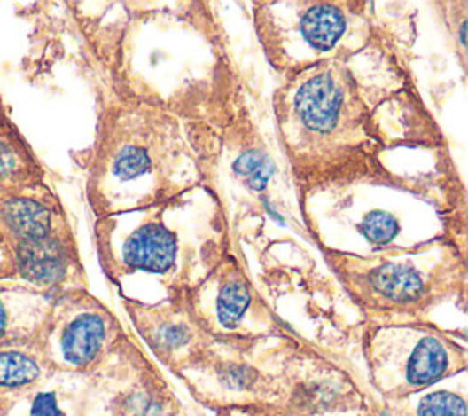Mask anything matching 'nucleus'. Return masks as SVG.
Returning <instances> with one entry per match:
<instances>
[{"mask_svg":"<svg viewBox=\"0 0 468 416\" xmlns=\"http://www.w3.org/2000/svg\"><path fill=\"white\" fill-rule=\"evenodd\" d=\"M363 51L285 77L273 94L277 137L300 200L366 182L416 191L383 160L390 149L423 147L395 134V118L428 114L426 106L394 53L378 44L366 72Z\"/></svg>","mask_w":468,"mask_h":416,"instance_id":"obj_1","label":"nucleus"},{"mask_svg":"<svg viewBox=\"0 0 468 416\" xmlns=\"http://www.w3.org/2000/svg\"><path fill=\"white\" fill-rule=\"evenodd\" d=\"M203 129L139 98L105 110L86 168V197L98 218L137 211L209 187L213 147Z\"/></svg>","mask_w":468,"mask_h":416,"instance_id":"obj_2","label":"nucleus"},{"mask_svg":"<svg viewBox=\"0 0 468 416\" xmlns=\"http://www.w3.org/2000/svg\"><path fill=\"white\" fill-rule=\"evenodd\" d=\"M205 189V187H203ZM137 211L98 218L99 263L112 281L134 273L176 279V292L196 285L230 249L220 199L207 187Z\"/></svg>","mask_w":468,"mask_h":416,"instance_id":"obj_3","label":"nucleus"},{"mask_svg":"<svg viewBox=\"0 0 468 416\" xmlns=\"http://www.w3.org/2000/svg\"><path fill=\"white\" fill-rule=\"evenodd\" d=\"M320 252L349 295L373 312H414L464 286V244L445 237L368 257L324 244Z\"/></svg>","mask_w":468,"mask_h":416,"instance_id":"obj_4","label":"nucleus"},{"mask_svg":"<svg viewBox=\"0 0 468 416\" xmlns=\"http://www.w3.org/2000/svg\"><path fill=\"white\" fill-rule=\"evenodd\" d=\"M366 3H256L254 32L268 63L284 79L318 63L346 59L380 34Z\"/></svg>","mask_w":468,"mask_h":416,"instance_id":"obj_5","label":"nucleus"},{"mask_svg":"<svg viewBox=\"0 0 468 416\" xmlns=\"http://www.w3.org/2000/svg\"><path fill=\"white\" fill-rule=\"evenodd\" d=\"M0 220L22 281L46 294L84 290V268L72 222L48 184L0 197Z\"/></svg>","mask_w":468,"mask_h":416,"instance_id":"obj_6","label":"nucleus"},{"mask_svg":"<svg viewBox=\"0 0 468 416\" xmlns=\"http://www.w3.org/2000/svg\"><path fill=\"white\" fill-rule=\"evenodd\" d=\"M370 380L388 402L421 393L466 371V349L426 323L375 325L364 340Z\"/></svg>","mask_w":468,"mask_h":416,"instance_id":"obj_7","label":"nucleus"},{"mask_svg":"<svg viewBox=\"0 0 468 416\" xmlns=\"http://www.w3.org/2000/svg\"><path fill=\"white\" fill-rule=\"evenodd\" d=\"M187 307L207 336H238L249 316L261 307L249 275L232 249L191 288L183 290Z\"/></svg>","mask_w":468,"mask_h":416,"instance_id":"obj_8","label":"nucleus"},{"mask_svg":"<svg viewBox=\"0 0 468 416\" xmlns=\"http://www.w3.org/2000/svg\"><path fill=\"white\" fill-rule=\"evenodd\" d=\"M55 312L57 316L50 318L43 352L63 369H90L110 343L113 318L84 290H74L57 301Z\"/></svg>","mask_w":468,"mask_h":416,"instance_id":"obj_9","label":"nucleus"},{"mask_svg":"<svg viewBox=\"0 0 468 416\" xmlns=\"http://www.w3.org/2000/svg\"><path fill=\"white\" fill-rule=\"evenodd\" d=\"M127 307L143 338L167 364L180 362V356L191 352L198 336L205 334L194 321L183 292H176L167 307H141L136 301H127Z\"/></svg>","mask_w":468,"mask_h":416,"instance_id":"obj_10","label":"nucleus"},{"mask_svg":"<svg viewBox=\"0 0 468 416\" xmlns=\"http://www.w3.org/2000/svg\"><path fill=\"white\" fill-rule=\"evenodd\" d=\"M46 184V171L10 114L0 118V197Z\"/></svg>","mask_w":468,"mask_h":416,"instance_id":"obj_11","label":"nucleus"},{"mask_svg":"<svg viewBox=\"0 0 468 416\" xmlns=\"http://www.w3.org/2000/svg\"><path fill=\"white\" fill-rule=\"evenodd\" d=\"M397 402L410 407V416H466L464 391L435 389V385Z\"/></svg>","mask_w":468,"mask_h":416,"instance_id":"obj_12","label":"nucleus"},{"mask_svg":"<svg viewBox=\"0 0 468 416\" xmlns=\"http://www.w3.org/2000/svg\"><path fill=\"white\" fill-rule=\"evenodd\" d=\"M43 365L39 357L22 349H0V389L19 391L39 381Z\"/></svg>","mask_w":468,"mask_h":416,"instance_id":"obj_13","label":"nucleus"},{"mask_svg":"<svg viewBox=\"0 0 468 416\" xmlns=\"http://www.w3.org/2000/svg\"><path fill=\"white\" fill-rule=\"evenodd\" d=\"M27 292V288L10 286L0 288V341L13 336V309L15 302Z\"/></svg>","mask_w":468,"mask_h":416,"instance_id":"obj_14","label":"nucleus"},{"mask_svg":"<svg viewBox=\"0 0 468 416\" xmlns=\"http://www.w3.org/2000/svg\"><path fill=\"white\" fill-rule=\"evenodd\" d=\"M364 232L373 244H385L395 235V222L388 215H373L366 222Z\"/></svg>","mask_w":468,"mask_h":416,"instance_id":"obj_15","label":"nucleus"},{"mask_svg":"<svg viewBox=\"0 0 468 416\" xmlns=\"http://www.w3.org/2000/svg\"><path fill=\"white\" fill-rule=\"evenodd\" d=\"M6 277H17V270L8 232L0 220V279H6Z\"/></svg>","mask_w":468,"mask_h":416,"instance_id":"obj_16","label":"nucleus"},{"mask_svg":"<svg viewBox=\"0 0 468 416\" xmlns=\"http://www.w3.org/2000/svg\"><path fill=\"white\" fill-rule=\"evenodd\" d=\"M29 416H65L63 409L58 407L57 395L51 391L37 393L29 407Z\"/></svg>","mask_w":468,"mask_h":416,"instance_id":"obj_17","label":"nucleus"},{"mask_svg":"<svg viewBox=\"0 0 468 416\" xmlns=\"http://www.w3.org/2000/svg\"><path fill=\"white\" fill-rule=\"evenodd\" d=\"M4 116H8V110H6V106H4L3 96H0V118H4Z\"/></svg>","mask_w":468,"mask_h":416,"instance_id":"obj_18","label":"nucleus"}]
</instances>
